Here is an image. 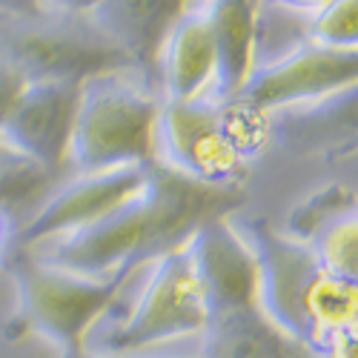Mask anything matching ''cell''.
Instances as JSON below:
<instances>
[{"instance_id":"1","label":"cell","mask_w":358,"mask_h":358,"mask_svg":"<svg viewBox=\"0 0 358 358\" xmlns=\"http://www.w3.org/2000/svg\"><path fill=\"white\" fill-rule=\"evenodd\" d=\"M241 203V189L203 187L152 164L143 195L132 203L121 206L95 227L64 235L32 252L61 270L86 278H106L121 270H141L143 264L184 247L198 227L232 215Z\"/></svg>"},{"instance_id":"2","label":"cell","mask_w":358,"mask_h":358,"mask_svg":"<svg viewBox=\"0 0 358 358\" xmlns=\"http://www.w3.org/2000/svg\"><path fill=\"white\" fill-rule=\"evenodd\" d=\"M3 270L17 289V310L6 321L9 341L29 336L49 338L61 358H83L92 327L117 304L138 270H121L106 278H86L43 261L32 250L9 247Z\"/></svg>"},{"instance_id":"3","label":"cell","mask_w":358,"mask_h":358,"mask_svg":"<svg viewBox=\"0 0 358 358\" xmlns=\"http://www.w3.org/2000/svg\"><path fill=\"white\" fill-rule=\"evenodd\" d=\"M0 61L15 66L26 83L83 86L103 75H138L92 15L49 9L0 15Z\"/></svg>"},{"instance_id":"4","label":"cell","mask_w":358,"mask_h":358,"mask_svg":"<svg viewBox=\"0 0 358 358\" xmlns=\"http://www.w3.org/2000/svg\"><path fill=\"white\" fill-rule=\"evenodd\" d=\"M161 95L141 75H103L80 86L69 166L101 172L155 164Z\"/></svg>"},{"instance_id":"5","label":"cell","mask_w":358,"mask_h":358,"mask_svg":"<svg viewBox=\"0 0 358 358\" xmlns=\"http://www.w3.org/2000/svg\"><path fill=\"white\" fill-rule=\"evenodd\" d=\"M206 327V295L189 255V241L152 261L132 313L101 338L106 358H127L175 338L201 336Z\"/></svg>"},{"instance_id":"6","label":"cell","mask_w":358,"mask_h":358,"mask_svg":"<svg viewBox=\"0 0 358 358\" xmlns=\"http://www.w3.org/2000/svg\"><path fill=\"white\" fill-rule=\"evenodd\" d=\"M155 164L215 189H241L247 178V161L232 146L213 98L161 103Z\"/></svg>"},{"instance_id":"7","label":"cell","mask_w":358,"mask_h":358,"mask_svg":"<svg viewBox=\"0 0 358 358\" xmlns=\"http://www.w3.org/2000/svg\"><path fill=\"white\" fill-rule=\"evenodd\" d=\"M152 166V164H149ZM149 166H115L101 172H78L72 181L55 187L46 201L12 235L15 250H38L64 235L95 227L121 206L143 195Z\"/></svg>"},{"instance_id":"8","label":"cell","mask_w":358,"mask_h":358,"mask_svg":"<svg viewBox=\"0 0 358 358\" xmlns=\"http://www.w3.org/2000/svg\"><path fill=\"white\" fill-rule=\"evenodd\" d=\"M258 261L261 278V307L284 333L310 347L313 324H310V301L324 275L310 244L292 241L289 235L270 229L255 221L244 232Z\"/></svg>"},{"instance_id":"9","label":"cell","mask_w":358,"mask_h":358,"mask_svg":"<svg viewBox=\"0 0 358 358\" xmlns=\"http://www.w3.org/2000/svg\"><path fill=\"white\" fill-rule=\"evenodd\" d=\"M358 52L298 43L266 66H255L241 89V101L261 112H278L324 98H336L355 86Z\"/></svg>"},{"instance_id":"10","label":"cell","mask_w":358,"mask_h":358,"mask_svg":"<svg viewBox=\"0 0 358 358\" xmlns=\"http://www.w3.org/2000/svg\"><path fill=\"white\" fill-rule=\"evenodd\" d=\"M80 103V86L29 83L12 109L0 141L17 155L61 178L69 166V146Z\"/></svg>"},{"instance_id":"11","label":"cell","mask_w":358,"mask_h":358,"mask_svg":"<svg viewBox=\"0 0 358 358\" xmlns=\"http://www.w3.org/2000/svg\"><path fill=\"white\" fill-rule=\"evenodd\" d=\"M189 255L203 284L206 313L215 307L244 304L261 298L255 252L247 235L229 221V215L213 218L198 227L189 238Z\"/></svg>"},{"instance_id":"12","label":"cell","mask_w":358,"mask_h":358,"mask_svg":"<svg viewBox=\"0 0 358 358\" xmlns=\"http://www.w3.org/2000/svg\"><path fill=\"white\" fill-rule=\"evenodd\" d=\"M215 86V43L203 3H195L166 35L158 64L155 89L161 101L187 103L210 98Z\"/></svg>"},{"instance_id":"13","label":"cell","mask_w":358,"mask_h":358,"mask_svg":"<svg viewBox=\"0 0 358 358\" xmlns=\"http://www.w3.org/2000/svg\"><path fill=\"white\" fill-rule=\"evenodd\" d=\"M192 6L195 0H103L92 17L109 41L129 57L135 72L155 89L158 52L172 26Z\"/></svg>"},{"instance_id":"14","label":"cell","mask_w":358,"mask_h":358,"mask_svg":"<svg viewBox=\"0 0 358 358\" xmlns=\"http://www.w3.org/2000/svg\"><path fill=\"white\" fill-rule=\"evenodd\" d=\"M201 358H315V352L284 333L264 313L261 298L206 313Z\"/></svg>"},{"instance_id":"15","label":"cell","mask_w":358,"mask_h":358,"mask_svg":"<svg viewBox=\"0 0 358 358\" xmlns=\"http://www.w3.org/2000/svg\"><path fill=\"white\" fill-rule=\"evenodd\" d=\"M206 20L215 43L213 101L224 103L241 95L255 69L258 52V0H206Z\"/></svg>"},{"instance_id":"16","label":"cell","mask_w":358,"mask_h":358,"mask_svg":"<svg viewBox=\"0 0 358 358\" xmlns=\"http://www.w3.org/2000/svg\"><path fill=\"white\" fill-rule=\"evenodd\" d=\"M350 213H355V192L350 187H344V184L321 187L289 213L284 235H289L292 241L310 244L324 227H330L333 221H338Z\"/></svg>"},{"instance_id":"17","label":"cell","mask_w":358,"mask_h":358,"mask_svg":"<svg viewBox=\"0 0 358 358\" xmlns=\"http://www.w3.org/2000/svg\"><path fill=\"white\" fill-rule=\"evenodd\" d=\"M310 250L327 275L358 284V215L355 213L324 227L310 241Z\"/></svg>"},{"instance_id":"18","label":"cell","mask_w":358,"mask_h":358,"mask_svg":"<svg viewBox=\"0 0 358 358\" xmlns=\"http://www.w3.org/2000/svg\"><path fill=\"white\" fill-rule=\"evenodd\" d=\"M304 41L324 49L358 52V0H330L307 20Z\"/></svg>"},{"instance_id":"19","label":"cell","mask_w":358,"mask_h":358,"mask_svg":"<svg viewBox=\"0 0 358 358\" xmlns=\"http://www.w3.org/2000/svg\"><path fill=\"white\" fill-rule=\"evenodd\" d=\"M26 86H29L26 78L15 66H9L6 61H0V129L6 127L9 115L17 106V101H20Z\"/></svg>"},{"instance_id":"20","label":"cell","mask_w":358,"mask_h":358,"mask_svg":"<svg viewBox=\"0 0 358 358\" xmlns=\"http://www.w3.org/2000/svg\"><path fill=\"white\" fill-rule=\"evenodd\" d=\"M49 12H66V15H95L103 0H38Z\"/></svg>"},{"instance_id":"21","label":"cell","mask_w":358,"mask_h":358,"mask_svg":"<svg viewBox=\"0 0 358 358\" xmlns=\"http://www.w3.org/2000/svg\"><path fill=\"white\" fill-rule=\"evenodd\" d=\"M258 3L270 6V9H281V12H292V15H307L313 17L318 9H324L330 0H258Z\"/></svg>"},{"instance_id":"22","label":"cell","mask_w":358,"mask_h":358,"mask_svg":"<svg viewBox=\"0 0 358 358\" xmlns=\"http://www.w3.org/2000/svg\"><path fill=\"white\" fill-rule=\"evenodd\" d=\"M43 6L38 0H0V15H38Z\"/></svg>"},{"instance_id":"23","label":"cell","mask_w":358,"mask_h":358,"mask_svg":"<svg viewBox=\"0 0 358 358\" xmlns=\"http://www.w3.org/2000/svg\"><path fill=\"white\" fill-rule=\"evenodd\" d=\"M12 235H15L12 218L6 215L3 206H0V261H3V255H6V250H9V244H12Z\"/></svg>"},{"instance_id":"24","label":"cell","mask_w":358,"mask_h":358,"mask_svg":"<svg viewBox=\"0 0 358 358\" xmlns=\"http://www.w3.org/2000/svg\"><path fill=\"white\" fill-rule=\"evenodd\" d=\"M83 358H106V355H89V352H86V355H83Z\"/></svg>"},{"instance_id":"25","label":"cell","mask_w":358,"mask_h":358,"mask_svg":"<svg viewBox=\"0 0 358 358\" xmlns=\"http://www.w3.org/2000/svg\"><path fill=\"white\" fill-rule=\"evenodd\" d=\"M195 3H206V0H195Z\"/></svg>"}]
</instances>
